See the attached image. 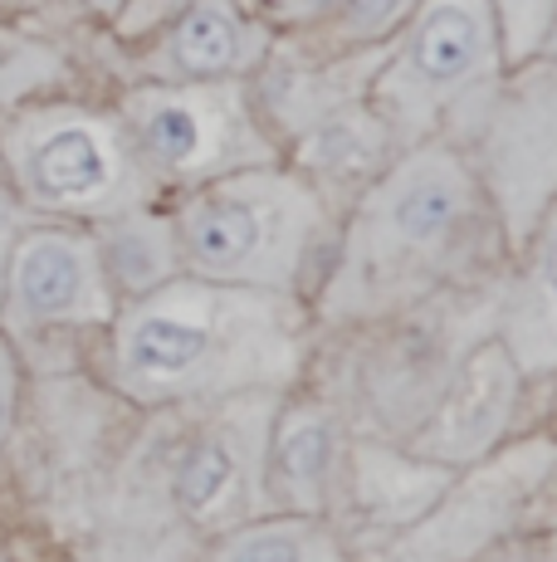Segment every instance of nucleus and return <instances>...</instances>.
<instances>
[{
  "mask_svg": "<svg viewBox=\"0 0 557 562\" xmlns=\"http://www.w3.org/2000/svg\"><path fill=\"white\" fill-rule=\"evenodd\" d=\"M489 562H557V533H538L533 543L509 548V553L489 558Z\"/></svg>",
  "mask_w": 557,
  "mask_h": 562,
  "instance_id": "nucleus-21",
  "label": "nucleus"
},
{
  "mask_svg": "<svg viewBox=\"0 0 557 562\" xmlns=\"http://www.w3.org/2000/svg\"><path fill=\"white\" fill-rule=\"evenodd\" d=\"M0 562H5V558H0Z\"/></svg>",
  "mask_w": 557,
  "mask_h": 562,
  "instance_id": "nucleus-25",
  "label": "nucleus"
},
{
  "mask_svg": "<svg viewBox=\"0 0 557 562\" xmlns=\"http://www.w3.org/2000/svg\"><path fill=\"white\" fill-rule=\"evenodd\" d=\"M499 25L489 0H421L372 79V117L391 147L425 143L459 108H485L499 69Z\"/></svg>",
  "mask_w": 557,
  "mask_h": 562,
  "instance_id": "nucleus-4",
  "label": "nucleus"
},
{
  "mask_svg": "<svg viewBox=\"0 0 557 562\" xmlns=\"http://www.w3.org/2000/svg\"><path fill=\"white\" fill-rule=\"evenodd\" d=\"M264 59V30L250 25L240 0H186L167 25L162 45L147 59L157 83H206L245 79Z\"/></svg>",
  "mask_w": 557,
  "mask_h": 562,
  "instance_id": "nucleus-14",
  "label": "nucleus"
},
{
  "mask_svg": "<svg viewBox=\"0 0 557 562\" xmlns=\"http://www.w3.org/2000/svg\"><path fill=\"white\" fill-rule=\"evenodd\" d=\"M117 123L157 187H201L274 157L240 79L147 83L127 93Z\"/></svg>",
  "mask_w": 557,
  "mask_h": 562,
  "instance_id": "nucleus-5",
  "label": "nucleus"
},
{
  "mask_svg": "<svg viewBox=\"0 0 557 562\" xmlns=\"http://www.w3.org/2000/svg\"><path fill=\"white\" fill-rule=\"evenodd\" d=\"M519 386L528 382L509 362V352L495 338L479 342L459 362L455 382L445 386L441 406L421 426V436L406 440V460L435 464V470H459V464H475L479 456H489V446L503 436L513 406H519Z\"/></svg>",
  "mask_w": 557,
  "mask_h": 562,
  "instance_id": "nucleus-11",
  "label": "nucleus"
},
{
  "mask_svg": "<svg viewBox=\"0 0 557 562\" xmlns=\"http://www.w3.org/2000/svg\"><path fill=\"white\" fill-rule=\"evenodd\" d=\"M495 342L528 386L557 376V196L523 240V269L499 304Z\"/></svg>",
  "mask_w": 557,
  "mask_h": 562,
  "instance_id": "nucleus-13",
  "label": "nucleus"
},
{
  "mask_svg": "<svg viewBox=\"0 0 557 562\" xmlns=\"http://www.w3.org/2000/svg\"><path fill=\"white\" fill-rule=\"evenodd\" d=\"M523 528H528V533H557V470H553V480L538 490V499L528 504Z\"/></svg>",
  "mask_w": 557,
  "mask_h": 562,
  "instance_id": "nucleus-19",
  "label": "nucleus"
},
{
  "mask_svg": "<svg viewBox=\"0 0 557 562\" xmlns=\"http://www.w3.org/2000/svg\"><path fill=\"white\" fill-rule=\"evenodd\" d=\"M421 5V0H342V5L333 10L338 25V45L342 49H367V45H382V40H391L396 30L411 20V10Z\"/></svg>",
  "mask_w": 557,
  "mask_h": 562,
  "instance_id": "nucleus-16",
  "label": "nucleus"
},
{
  "mask_svg": "<svg viewBox=\"0 0 557 562\" xmlns=\"http://www.w3.org/2000/svg\"><path fill=\"white\" fill-rule=\"evenodd\" d=\"M489 5H495L503 59H509L513 69H519V64H528L533 54L543 49V40H548L557 0H489Z\"/></svg>",
  "mask_w": 557,
  "mask_h": 562,
  "instance_id": "nucleus-17",
  "label": "nucleus"
},
{
  "mask_svg": "<svg viewBox=\"0 0 557 562\" xmlns=\"http://www.w3.org/2000/svg\"><path fill=\"white\" fill-rule=\"evenodd\" d=\"M284 392H240L225 402L186 406L196 426L171 456L167 504L186 533L216 538L264 514V440Z\"/></svg>",
  "mask_w": 557,
  "mask_h": 562,
  "instance_id": "nucleus-7",
  "label": "nucleus"
},
{
  "mask_svg": "<svg viewBox=\"0 0 557 562\" xmlns=\"http://www.w3.org/2000/svg\"><path fill=\"white\" fill-rule=\"evenodd\" d=\"M0 5H10V10H20V5H35V0H0Z\"/></svg>",
  "mask_w": 557,
  "mask_h": 562,
  "instance_id": "nucleus-24",
  "label": "nucleus"
},
{
  "mask_svg": "<svg viewBox=\"0 0 557 562\" xmlns=\"http://www.w3.org/2000/svg\"><path fill=\"white\" fill-rule=\"evenodd\" d=\"M15 386H20V362L15 348L0 338V440H5L10 420H15Z\"/></svg>",
  "mask_w": 557,
  "mask_h": 562,
  "instance_id": "nucleus-18",
  "label": "nucleus"
},
{
  "mask_svg": "<svg viewBox=\"0 0 557 562\" xmlns=\"http://www.w3.org/2000/svg\"><path fill=\"white\" fill-rule=\"evenodd\" d=\"M113 313L117 294L93 235L69 225H35L15 235L0 265V338L15 352L59 333L109 328Z\"/></svg>",
  "mask_w": 557,
  "mask_h": 562,
  "instance_id": "nucleus-9",
  "label": "nucleus"
},
{
  "mask_svg": "<svg viewBox=\"0 0 557 562\" xmlns=\"http://www.w3.org/2000/svg\"><path fill=\"white\" fill-rule=\"evenodd\" d=\"M557 470V436H528L499 456H479L445 484L416 524H406L372 562H475L528 518V504Z\"/></svg>",
  "mask_w": 557,
  "mask_h": 562,
  "instance_id": "nucleus-8",
  "label": "nucleus"
},
{
  "mask_svg": "<svg viewBox=\"0 0 557 562\" xmlns=\"http://www.w3.org/2000/svg\"><path fill=\"white\" fill-rule=\"evenodd\" d=\"M314 338L298 294L171 274L109 318V386L133 406H206L294 392Z\"/></svg>",
  "mask_w": 557,
  "mask_h": 562,
  "instance_id": "nucleus-1",
  "label": "nucleus"
},
{
  "mask_svg": "<svg viewBox=\"0 0 557 562\" xmlns=\"http://www.w3.org/2000/svg\"><path fill=\"white\" fill-rule=\"evenodd\" d=\"M342 474L338 411L314 396L278 402L264 440V514H328L333 518Z\"/></svg>",
  "mask_w": 557,
  "mask_h": 562,
  "instance_id": "nucleus-12",
  "label": "nucleus"
},
{
  "mask_svg": "<svg viewBox=\"0 0 557 562\" xmlns=\"http://www.w3.org/2000/svg\"><path fill=\"white\" fill-rule=\"evenodd\" d=\"M328 231V205L294 171L250 167L201 181L171 215L181 274L298 294Z\"/></svg>",
  "mask_w": 557,
  "mask_h": 562,
  "instance_id": "nucleus-3",
  "label": "nucleus"
},
{
  "mask_svg": "<svg viewBox=\"0 0 557 562\" xmlns=\"http://www.w3.org/2000/svg\"><path fill=\"white\" fill-rule=\"evenodd\" d=\"M519 69L523 74L509 89L485 99L475 123L479 167L469 161L513 245L528 240L533 221L557 196V59Z\"/></svg>",
  "mask_w": 557,
  "mask_h": 562,
  "instance_id": "nucleus-10",
  "label": "nucleus"
},
{
  "mask_svg": "<svg viewBox=\"0 0 557 562\" xmlns=\"http://www.w3.org/2000/svg\"><path fill=\"white\" fill-rule=\"evenodd\" d=\"M548 430L557 436V376H553V416H548Z\"/></svg>",
  "mask_w": 557,
  "mask_h": 562,
  "instance_id": "nucleus-23",
  "label": "nucleus"
},
{
  "mask_svg": "<svg viewBox=\"0 0 557 562\" xmlns=\"http://www.w3.org/2000/svg\"><path fill=\"white\" fill-rule=\"evenodd\" d=\"M270 5H274L284 20H294V25H314V20L333 15L342 0H270Z\"/></svg>",
  "mask_w": 557,
  "mask_h": 562,
  "instance_id": "nucleus-20",
  "label": "nucleus"
},
{
  "mask_svg": "<svg viewBox=\"0 0 557 562\" xmlns=\"http://www.w3.org/2000/svg\"><path fill=\"white\" fill-rule=\"evenodd\" d=\"M10 167L30 205L55 215L117 221L152 196L123 123L83 108H39L10 137Z\"/></svg>",
  "mask_w": 557,
  "mask_h": 562,
  "instance_id": "nucleus-6",
  "label": "nucleus"
},
{
  "mask_svg": "<svg viewBox=\"0 0 557 562\" xmlns=\"http://www.w3.org/2000/svg\"><path fill=\"white\" fill-rule=\"evenodd\" d=\"M543 49L557 59V5H553V25H548V40H543Z\"/></svg>",
  "mask_w": 557,
  "mask_h": 562,
  "instance_id": "nucleus-22",
  "label": "nucleus"
},
{
  "mask_svg": "<svg viewBox=\"0 0 557 562\" xmlns=\"http://www.w3.org/2000/svg\"><path fill=\"white\" fill-rule=\"evenodd\" d=\"M196 562H357L328 514H254L206 538Z\"/></svg>",
  "mask_w": 557,
  "mask_h": 562,
  "instance_id": "nucleus-15",
  "label": "nucleus"
},
{
  "mask_svg": "<svg viewBox=\"0 0 557 562\" xmlns=\"http://www.w3.org/2000/svg\"><path fill=\"white\" fill-rule=\"evenodd\" d=\"M489 201L450 137H425L391 157L362 191L333 269L318 284L323 323H377L416 308L475 250Z\"/></svg>",
  "mask_w": 557,
  "mask_h": 562,
  "instance_id": "nucleus-2",
  "label": "nucleus"
}]
</instances>
